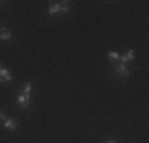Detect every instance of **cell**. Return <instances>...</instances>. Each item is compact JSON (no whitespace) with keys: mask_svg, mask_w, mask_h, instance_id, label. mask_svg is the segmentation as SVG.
Wrapping results in <instances>:
<instances>
[{"mask_svg":"<svg viewBox=\"0 0 149 143\" xmlns=\"http://www.w3.org/2000/svg\"><path fill=\"white\" fill-rule=\"evenodd\" d=\"M63 3H65V2H63ZM62 3H60V2H57V3H54V5H51V6H49V10H48V11H49V14H56V13H59V11H62Z\"/></svg>","mask_w":149,"mask_h":143,"instance_id":"6","label":"cell"},{"mask_svg":"<svg viewBox=\"0 0 149 143\" xmlns=\"http://www.w3.org/2000/svg\"><path fill=\"white\" fill-rule=\"evenodd\" d=\"M133 57H135V51L133 49H129L125 54L119 56V59L122 60V64H127V62H130V60H133Z\"/></svg>","mask_w":149,"mask_h":143,"instance_id":"2","label":"cell"},{"mask_svg":"<svg viewBox=\"0 0 149 143\" xmlns=\"http://www.w3.org/2000/svg\"><path fill=\"white\" fill-rule=\"evenodd\" d=\"M29 102H30V95L21 94L19 97H17V103H19L21 108H27V107H29Z\"/></svg>","mask_w":149,"mask_h":143,"instance_id":"1","label":"cell"},{"mask_svg":"<svg viewBox=\"0 0 149 143\" xmlns=\"http://www.w3.org/2000/svg\"><path fill=\"white\" fill-rule=\"evenodd\" d=\"M10 38H11V32L6 30V29H0V40L6 41V40H10Z\"/></svg>","mask_w":149,"mask_h":143,"instance_id":"7","label":"cell"},{"mask_svg":"<svg viewBox=\"0 0 149 143\" xmlns=\"http://www.w3.org/2000/svg\"><path fill=\"white\" fill-rule=\"evenodd\" d=\"M11 80V73L6 69H0V83H8Z\"/></svg>","mask_w":149,"mask_h":143,"instance_id":"3","label":"cell"},{"mask_svg":"<svg viewBox=\"0 0 149 143\" xmlns=\"http://www.w3.org/2000/svg\"><path fill=\"white\" fill-rule=\"evenodd\" d=\"M3 126H5V129H8V130H15V129L17 127L16 121L11 119V118H6L5 121H3Z\"/></svg>","mask_w":149,"mask_h":143,"instance_id":"5","label":"cell"},{"mask_svg":"<svg viewBox=\"0 0 149 143\" xmlns=\"http://www.w3.org/2000/svg\"><path fill=\"white\" fill-rule=\"evenodd\" d=\"M30 91H32V86H30V83H26V84L22 86V94L30 95Z\"/></svg>","mask_w":149,"mask_h":143,"instance_id":"8","label":"cell"},{"mask_svg":"<svg viewBox=\"0 0 149 143\" xmlns=\"http://www.w3.org/2000/svg\"><path fill=\"white\" fill-rule=\"evenodd\" d=\"M108 57H109L111 60H118V59H119V54H118L116 51H111V53H108Z\"/></svg>","mask_w":149,"mask_h":143,"instance_id":"9","label":"cell"},{"mask_svg":"<svg viewBox=\"0 0 149 143\" xmlns=\"http://www.w3.org/2000/svg\"><path fill=\"white\" fill-rule=\"evenodd\" d=\"M116 73H118L119 76H129L130 72H129V69H127L125 64H120V65L116 67Z\"/></svg>","mask_w":149,"mask_h":143,"instance_id":"4","label":"cell"},{"mask_svg":"<svg viewBox=\"0 0 149 143\" xmlns=\"http://www.w3.org/2000/svg\"><path fill=\"white\" fill-rule=\"evenodd\" d=\"M106 143H116L114 140H108V142H106Z\"/></svg>","mask_w":149,"mask_h":143,"instance_id":"11","label":"cell"},{"mask_svg":"<svg viewBox=\"0 0 149 143\" xmlns=\"http://www.w3.org/2000/svg\"><path fill=\"white\" fill-rule=\"evenodd\" d=\"M5 119H6L5 113H3V111H0V121H5Z\"/></svg>","mask_w":149,"mask_h":143,"instance_id":"10","label":"cell"}]
</instances>
